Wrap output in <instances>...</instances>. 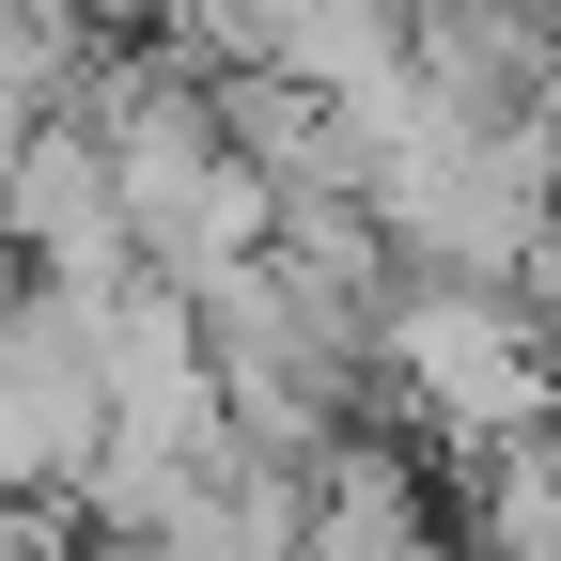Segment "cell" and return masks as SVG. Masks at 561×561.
Listing matches in <instances>:
<instances>
[{
  "instance_id": "obj_1",
  "label": "cell",
  "mask_w": 561,
  "mask_h": 561,
  "mask_svg": "<svg viewBox=\"0 0 561 561\" xmlns=\"http://www.w3.org/2000/svg\"><path fill=\"white\" fill-rule=\"evenodd\" d=\"M375 390H390L405 421H437L468 468H500V453L561 437V328H546L530 297H483V280H390Z\"/></svg>"
},
{
  "instance_id": "obj_2",
  "label": "cell",
  "mask_w": 561,
  "mask_h": 561,
  "mask_svg": "<svg viewBox=\"0 0 561 561\" xmlns=\"http://www.w3.org/2000/svg\"><path fill=\"white\" fill-rule=\"evenodd\" d=\"M110 453V359H94V312L47 297L0 328V515H79V483Z\"/></svg>"
},
{
  "instance_id": "obj_3",
  "label": "cell",
  "mask_w": 561,
  "mask_h": 561,
  "mask_svg": "<svg viewBox=\"0 0 561 561\" xmlns=\"http://www.w3.org/2000/svg\"><path fill=\"white\" fill-rule=\"evenodd\" d=\"M421 561H483V546H421Z\"/></svg>"
}]
</instances>
